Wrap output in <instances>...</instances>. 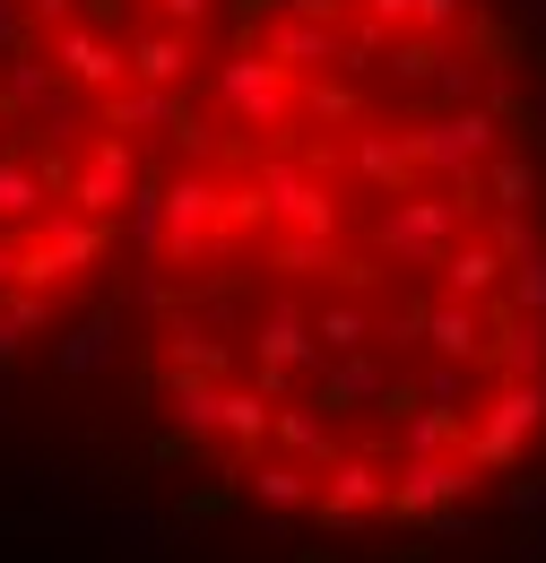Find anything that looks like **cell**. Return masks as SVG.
Listing matches in <instances>:
<instances>
[{"mask_svg": "<svg viewBox=\"0 0 546 563\" xmlns=\"http://www.w3.org/2000/svg\"><path fill=\"white\" fill-rule=\"evenodd\" d=\"M78 390L148 494L295 547L546 486V0H234Z\"/></svg>", "mask_w": 546, "mask_h": 563, "instance_id": "obj_1", "label": "cell"}, {"mask_svg": "<svg viewBox=\"0 0 546 563\" xmlns=\"http://www.w3.org/2000/svg\"><path fill=\"white\" fill-rule=\"evenodd\" d=\"M234 0H0V399L78 390Z\"/></svg>", "mask_w": 546, "mask_h": 563, "instance_id": "obj_2", "label": "cell"}]
</instances>
